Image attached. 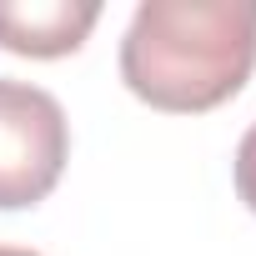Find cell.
Returning <instances> with one entry per match:
<instances>
[{"label": "cell", "mask_w": 256, "mask_h": 256, "mask_svg": "<svg viewBox=\"0 0 256 256\" xmlns=\"http://www.w3.org/2000/svg\"><path fill=\"white\" fill-rule=\"evenodd\" d=\"M96 20H100L96 0H0V50L60 60L86 46Z\"/></svg>", "instance_id": "obj_3"}, {"label": "cell", "mask_w": 256, "mask_h": 256, "mask_svg": "<svg viewBox=\"0 0 256 256\" xmlns=\"http://www.w3.org/2000/svg\"><path fill=\"white\" fill-rule=\"evenodd\" d=\"M251 70L256 0H141L120 36V80L151 110H216Z\"/></svg>", "instance_id": "obj_1"}, {"label": "cell", "mask_w": 256, "mask_h": 256, "mask_svg": "<svg viewBox=\"0 0 256 256\" xmlns=\"http://www.w3.org/2000/svg\"><path fill=\"white\" fill-rule=\"evenodd\" d=\"M231 181H236V196L246 201V211L256 216V120H251V131H246V136H241V146H236Z\"/></svg>", "instance_id": "obj_4"}, {"label": "cell", "mask_w": 256, "mask_h": 256, "mask_svg": "<svg viewBox=\"0 0 256 256\" xmlns=\"http://www.w3.org/2000/svg\"><path fill=\"white\" fill-rule=\"evenodd\" d=\"M70 156L60 100L30 80L0 76V211L36 206L56 191Z\"/></svg>", "instance_id": "obj_2"}, {"label": "cell", "mask_w": 256, "mask_h": 256, "mask_svg": "<svg viewBox=\"0 0 256 256\" xmlns=\"http://www.w3.org/2000/svg\"><path fill=\"white\" fill-rule=\"evenodd\" d=\"M0 256H40V251H26V246H0Z\"/></svg>", "instance_id": "obj_5"}]
</instances>
